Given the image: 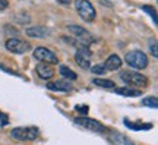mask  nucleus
Instances as JSON below:
<instances>
[{"mask_svg":"<svg viewBox=\"0 0 158 145\" xmlns=\"http://www.w3.org/2000/svg\"><path fill=\"white\" fill-rule=\"evenodd\" d=\"M114 92L118 95H123V97H141L142 92L141 89H135V88H129V87H123V88H114Z\"/></svg>","mask_w":158,"mask_h":145,"instance_id":"2eb2a0df","label":"nucleus"},{"mask_svg":"<svg viewBox=\"0 0 158 145\" xmlns=\"http://www.w3.org/2000/svg\"><path fill=\"white\" fill-rule=\"evenodd\" d=\"M107 138L113 145H135L129 138H127V136H126V135L120 134V132H114V130L108 132Z\"/></svg>","mask_w":158,"mask_h":145,"instance_id":"9d476101","label":"nucleus"},{"mask_svg":"<svg viewBox=\"0 0 158 145\" xmlns=\"http://www.w3.org/2000/svg\"><path fill=\"white\" fill-rule=\"evenodd\" d=\"M9 123V117L7 114H5L3 112H0V126H6Z\"/></svg>","mask_w":158,"mask_h":145,"instance_id":"5701e85b","label":"nucleus"},{"mask_svg":"<svg viewBox=\"0 0 158 145\" xmlns=\"http://www.w3.org/2000/svg\"><path fill=\"white\" fill-rule=\"evenodd\" d=\"M102 65L106 67V70H116V69H120V66H122V59L117 54H111Z\"/></svg>","mask_w":158,"mask_h":145,"instance_id":"4468645a","label":"nucleus"},{"mask_svg":"<svg viewBox=\"0 0 158 145\" xmlns=\"http://www.w3.org/2000/svg\"><path fill=\"white\" fill-rule=\"evenodd\" d=\"M73 122L76 123V125H79L81 128L88 129V130H92V132H97V134L106 132L104 125L100 123L98 120H95V119H89V117H86V116H78V117H75Z\"/></svg>","mask_w":158,"mask_h":145,"instance_id":"39448f33","label":"nucleus"},{"mask_svg":"<svg viewBox=\"0 0 158 145\" xmlns=\"http://www.w3.org/2000/svg\"><path fill=\"white\" fill-rule=\"evenodd\" d=\"M75 110H76V112H81L84 116H86V113H88V107L86 106H76L75 107Z\"/></svg>","mask_w":158,"mask_h":145,"instance_id":"b1692460","label":"nucleus"},{"mask_svg":"<svg viewBox=\"0 0 158 145\" xmlns=\"http://www.w3.org/2000/svg\"><path fill=\"white\" fill-rule=\"evenodd\" d=\"M9 6V3H7V0H0V11H5L6 7Z\"/></svg>","mask_w":158,"mask_h":145,"instance_id":"393cba45","label":"nucleus"},{"mask_svg":"<svg viewBox=\"0 0 158 145\" xmlns=\"http://www.w3.org/2000/svg\"><path fill=\"white\" fill-rule=\"evenodd\" d=\"M6 49L12 53H16V54H23L29 51L31 45L27 43V41H22V40H18V38H10L6 41Z\"/></svg>","mask_w":158,"mask_h":145,"instance_id":"1a4fd4ad","label":"nucleus"},{"mask_svg":"<svg viewBox=\"0 0 158 145\" xmlns=\"http://www.w3.org/2000/svg\"><path fill=\"white\" fill-rule=\"evenodd\" d=\"M89 69L94 73H97V75H104V72H106V67H104V65H95V66L89 67Z\"/></svg>","mask_w":158,"mask_h":145,"instance_id":"4be33fe9","label":"nucleus"},{"mask_svg":"<svg viewBox=\"0 0 158 145\" xmlns=\"http://www.w3.org/2000/svg\"><path fill=\"white\" fill-rule=\"evenodd\" d=\"M27 35L32 38H45L50 35V29L45 27H31L27 29Z\"/></svg>","mask_w":158,"mask_h":145,"instance_id":"ddd939ff","label":"nucleus"},{"mask_svg":"<svg viewBox=\"0 0 158 145\" xmlns=\"http://www.w3.org/2000/svg\"><path fill=\"white\" fill-rule=\"evenodd\" d=\"M120 79L126 82L127 85L132 87H138V88H145L148 85V78L145 75L139 72H133V70H124L120 73Z\"/></svg>","mask_w":158,"mask_h":145,"instance_id":"f257e3e1","label":"nucleus"},{"mask_svg":"<svg viewBox=\"0 0 158 145\" xmlns=\"http://www.w3.org/2000/svg\"><path fill=\"white\" fill-rule=\"evenodd\" d=\"M149 51H151V54H152V57H155V59H157V57H158L157 40H152V41H149Z\"/></svg>","mask_w":158,"mask_h":145,"instance_id":"412c9836","label":"nucleus"},{"mask_svg":"<svg viewBox=\"0 0 158 145\" xmlns=\"http://www.w3.org/2000/svg\"><path fill=\"white\" fill-rule=\"evenodd\" d=\"M47 88L51 89V91H60V92H69L72 91L73 87L69 81H53V82H48L47 84Z\"/></svg>","mask_w":158,"mask_h":145,"instance_id":"f8f14e48","label":"nucleus"},{"mask_svg":"<svg viewBox=\"0 0 158 145\" xmlns=\"http://www.w3.org/2000/svg\"><path fill=\"white\" fill-rule=\"evenodd\" d=\"M91 56H92V53H91L89 47L85 44L76 50V53H75V60H76V63H78L82 69H89L91 67Z\"/></svg>","mask_w":158,"mask_h":145,"instance_id":"423d86ee","label":"nucleus"},{"mask_svg":"<svg viewBox=\"0 0 158 145\" xmlns=\"http://www.w3.org/2000/svg\"><path fill=\"white\" fill-rule=\"evenodd\" d=\"M142 104L147 107H152V109H157L158 107V100L157 97H148V98H145V100L142 101Z\"/></svg>","mask_w":158,"mask_h":145,"instance_id":"aec40b11","label":"nucleus"},{"mask_svg":"<svg viewBox=\"0 0 158 145\" xmlns=\"http://www.w3.org/2000/svg\"><path fill=\"white\" fill-rule=\"evenodd\" d=\"M75 7L78 11L79 16L84 19L85 22H94L95 19V9L88 0H75Z\"/></svg>","mask_w":158,"mask_h":145,"instance_id":"20e7f679","label":"nucleus"},{"mask_svg":"<svg viewBox=\"0 0 158 145\" xmlns=\"http://www.w3.org/2000/svg\"><path fill=\"white\" fill-rule=\"evenodd\" d=\"M68 29L75 38L78 40V41H81V43H84V44H91V43L94 41L92 35L89 34V31L85 29L84 27H79V25H69Z\"/></svg>","mask_w":158,"mask_h":145,"instance_id":"0eeeda50","label":"nucleus"},{"mask_svg":"<svg viewBox=\"0 0 158 145\" xmlns=\"http://www.w3.org/2000/svg\"><path fill=\"white\" fill-rule=\"evenodd\" d=\"M124 62L135 69H145L148 66V57L141 50H132L124 56Z\"/></svg>","mask_w":158,"mask_h":145,"instance_id":"f03ea898","label":"nucleus"},{"mask_svg":"<svg viewBox=\"0 0 158 145\" xmlns=\"http://www.w3.org/2000/svg\"><path fill=\"white\" fill-rule=\"evenodd\" d=\"M34 57L37 60L48 63V65H56V63H59V59H57L56 54L51 50L45 49V47H37L34 50Z\"/></svg>","mask_w":158,"mask_h":145,"instance_id":"6e6552de","label":"nucleus"},{"mask_svg":"<svg viewBox=\"0 0 158 145\" xmlns=\"http://www.w3.org/2000/svg\"><path fill=\"white\" fill-rule=\"evenodd\" d=\"M35 72L38 73V76L41 79H50L54 75V69L51 67V65L44 63V62H40L38 65L35 66Z\"/></svg>","mask_w":158,"mask_h":145,"instance_id":"9b49d317","label":"nucleus"},{"mask_svg":"<svg viewBox=\"0 0 158 145\" xmlns=\"http://www.w3.org/2000/svg\"><path fill=\"white\" fill-rule=\"evenodd\" d=\"M124 125L127 128L133 129V130H149L152 128V123H138V122H130L127 119H124Z\"/></svg>","mask_w":158,"mask_h":145,"instance_id":"dca6fc26","label":"nucleus"},{"mask_svg":"<svg viewBox=\"0 0 158 145\" xmlns=\"http://www.w3.org/2000/svg\"><path fill=\"white\" fill-rule=\"evenodd\" d=\"M142 11H145L149 16H152V22L157 25V12H155V9H154L152 6H149V5L142 6Z\"/></svg>","mask_w":158,"mask_h":145,"instance_id":"6ab92c4d","label":"nucleus"},{"mask_svg":"<svg viewBox=\"0 0 158 145\" xmlns=\"http://www.w3.org/2000/svg\"><path fill=\"white\" fill-rule=\"evenodd\" d=\"M12 138L18 141H34L38 138L40 130L37 126H27V128H13L10 130Z\"/></svg>","mask_w":158,"mask_h":145,"instance_id":"7ed1b4c3","label":"nucleus"},{"mask_svg":"<svg viewBox=\"0 0 158 145\" xmlns=\"http://www.w3.org/2000/svg\"><path fill=\"white\" fill-rule=\"evenodd\" d=\"M92 82H94V85H97V87H101V88H114V87H116L111 79L95 78V79H92Z\"/></svg>","mask_w":158,"mask_h":145,"instance_id":"f3484780","label":"nucleus"},{"mask_svg":"<svg viewBox=\"0 0 158 145\" xmlns=\"http://www.w3.org/2000/svg\"><path fill=\"white\" fill-rule=\"evenodd\" d=\"M60 75H62L63 78H66V79H70V81H75V79L78 78L76 76V73L72 70V69H69L68 66H60Z\"/></svg>","mask_w":158,"mask_h":145,"instance_id":"a211bd4d","label":"nucleus"}]
</instances>
